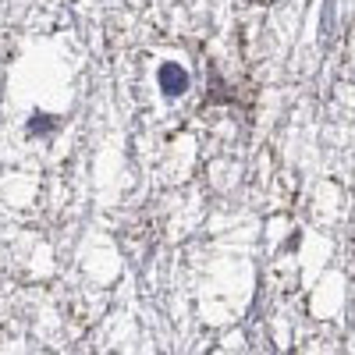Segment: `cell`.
<instances>
[{"label": "cell", "instance_id": "obj_1", "mask_svg": "<svg viewBox=\"0 0 355 355\" xmlns=\"http://www.w3.org/2000/svg\"><path fill=\"white\" fill-rule=\"evenodd\" d=\"M157 85H160V93L167 100H178V96H185L189 93V85H192V75L185 64H174V61H164L160 71H157Z\"/></svg>", "mask_w": 355, "mask_h": 355}, {"label": "cell", "instance_id": "obj_2", "mask_svg": "<svg viewBox=\"0 0 355 355\" xmlns=\"http://www.w3.org/2000/svg\"><path fill=\"white\" fill-rule=\"evenodd\" d=\"M57 128H61V117L57 114H46V110H33L25 121V135L28 139H50Z\"/></svg>", "mask_w": 355, "mask_h": 355}]
</instances>
